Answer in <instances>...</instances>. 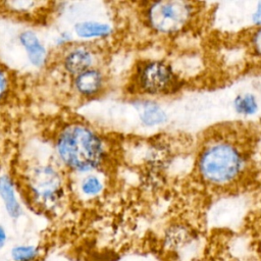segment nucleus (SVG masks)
<instances>
[{"mask_svg":"<svg viewBox=\"0 0 261 261\" xmlns=\"http://www.w3.org/2000/svg\"><path fill=\"white\" fill-rule=\"evenodd\" d=\"M249 22L253 27V29H257L261 27V1L253 3V7L251 8L249 14Z\"/></svg>","mask_w":261,"mask_h":261,"instance_id":"obj_16","label":"nucleus"},{"mask_svg":"<svg viewBox=\"0 0 261 261\" xmlns=\"http://www.w3.org/2000/svg\"><path fill=\"white\" fill-rule=\"evenodd\" d=\"M94 61L92 52L86 47H77L68 51L64 57L65 69L73 74L79 75L91 68Z\"/></svg>","mask_w":261,"mask_h":261,"instance_id":"obj_6","label":"nucleus"},{"mask_svg":"<svg viewBox=\"0 0 261 261\" xmlns=\"http://www.w3.org/2000/svg\"><path fill=\"white\" fill-rule=\"evenodd\" d=\"M247 166L245 148L226 135L215 136L201 147L196 170L200 179L212 188L224 189L236 185Z\"/></svg>","mask_w":261,"mask_h":261,"instance_id":"obj_1","label":"nucleus"},{"mask_svg":"<svg viewBox=\"0 0 261 261\" xmlns=\"http://www.w3.org/2000/svg\"><path fill=\"white\" fill-rule=\"evenodd\" d=\"M232 108L238 115L250 117L255 115L260 108L257 96L251 92L239 93L232 99Z\"/></svg>","mask_w":261,"mask_h":261,"instance_id":"obj_10","label":"nucleus"},{"mask_svg":"<svg viewBox=\"0 0 261 261\" xmlns=\"http://www.w3.org/2000/svg\"><path fill=\"white\" fill-rule=\"evenodd\" d=\"M8 88V81L6 77V74L3 72L2 69H0V100L5 95Z\"/></svg>","mask_w":261,"mask_h":261,"instance_id":"obj_17","label":"nucleus"},{"mask_svg":"<svg viewBox=\"0 0 261 261\" xmlns=\"http://www.w3.org/2000/svg\"><path fill=\"white\" fill-rule=\"evenodd\" d=\"M103 83L102 73L94 68H90L75 76L74 86L79 93L91 96L100 91Z\"/></svg>","mask_w":261,"mask_h":261,"instance_id":"obj_7","label":"nucleus"},{"mask_svg":"<svg viewBox=\"0 0 261 261\" xmlns=\"http://www.w3.org/2000/svg\"><path fill=\"white\" fill-rule=\"evenodd\" d=\"M255 242L257 249L261 255V217L258 219L255 225Z\"/></svg>","mask_w":261,"mask_h":261,"instance_id":"obj_18","label":"nucleus"},{"mask_svg":"<svg viewBox=\"0 0 261 261\" xmlns=\"http://www.w3.org/2000/svg\"><path fill=\"white\" fill-rule=\"evenodd\" d=\"M81 189L87 196H97L102 191V184L96 176H88L82 181Z\"/></svg>","mask_w":261,"mask_h":261,"instance_id":"obj_14","label":"nucleus"},{"mask_svg":"<svg viewBox=\"0 0 261 261\" xmlns=\"http://www.w3.org/2000/svg\"><path fill=\"white\" fill-rule=\"evenodd\" d=\"M249 48L252 55L261 60V27L253 29L249 36Z\"/></svg>","mask_w":261,"mask_h":261,"instance_id":"obj_15","label":"nucleus"},{"mask_svg":"<svg viewBox=\"0 0 261 261\" xmlns=\"http://www.w3.org/2000/svg\"><path fill=\"white\" fill-rule=\"evenodd\" d=\"M7 239H8V236L5 228L2 225H0V249H2L6 245Z\"/></svg>","mask_w":261,"mask_h":261,"instance_id":"obj_19","label":"nucleus"},{"mask_svg":"<svg viewBox=\"0 0 261 261\" xmlns=\"http://www.w3.org/2000/svg\"><path fill=\"white\" fill-rule=\"evenodd\" d=\"M0 196L8 215L14 219L18 218L21 214V207L16 199L13 185L6 176L0 178Z\"/></svg>","mask_w":261,"mask_h":261,"instance_id":"obj_11","label":"nucleus"},{"mask_svg":"<svg viewBox=\"0 0 261 261\" xmlns=\"http://www.w3.org/2000/svg\"><path fill=\"white\" fill-rule=\"evenodd\" d=\"M27 187L31 201L43 211H54L63 196L62 178L49 165L32 168L27 176Z\"/></svg>","mask_w":261,"mask_h":261,"instance_id":"obj_4","label":"nucleus"},{"mask_svg":"<svg viewBox=\"0 0 261 261\" xmlns=\"http://www.w3.org/2000/svg\"><path fill=\"white\" fill-rule=\"evenodd\" d=\"M19 39L28 53L30 61L36 66L43 65L46 59V50L38 37L33 32L27 31L19 36Z\"/></svg>","mask_w":261,"mask_h":261,"instance_id":"obj_8","label":"nucleus"},{"mask_svg":"<svg viewBox=\"0 0 261 261\" xmlns=\"http://www.w3.org/2000/svg\"><path fill=\"white\" fill-rule=\"evenodd\" d=\"M138 83L145 93L158 95L174 90L178 81L168 63L152 60L142 66L138 74Z\"/></svg>","mask_w":261,"mask_h":261,"instance_id":"obj_5","label":"nucleus"},{"mask_svg":"<svg viewBox=\"0 0 261 261\" xmlns=\"http://www.w3.org/2000/svg\"><path fill=\"white\" fill-rule=\"evenodd\" d=\"M56 147L64 164L80 172L98 168L105 157V149L99 136L80 123L66 126L60 133Z\"/></svg>","mask_w":261,"mask_h":261,"instance_id":"obj_2","label":"nucleus"},{"mask_svg":"<svg viewBox=\"0 0 261 261\" xmlns=\"http://www.w3.org/2000/svg\"><path fill=\"white\" fill-rule=\"evenodd\" d=\"M74 31L76 35L82 38H98L109 35L111 28L107 23L97 21H83L75 24Z\"/></svg>","mask_w":261,"mask_h":261,"instance_id":"obj_13","label":"nucleus"},{"mask_svg":"<svg viewBox=\"0 0 261 261\" xmlns=\"http://www.w3.org/2000/svg\"><path fill=\"white\" fill-rule=\"evenodd\" d=\"M198 14L197 5L193 2L171 0L152 3L147 11L150 27L162 35H175L194 23Z\"/></svg>","mask_w":261,"mask_h":261,"instance_id":"obj_3","label":"nucleus"},{"mask_svg":"<svg viewBox=\"0 0 261 261\" xmlns=\"http://www.w3.org/2000/svg\"><path fill=\"white\" fill-rule=\"evenodd\" d=\"M142 122L148 126L162 124L167 119V114L161 106L152 101H143L137 105Z\"/></svg>","mask_w":261,"mask_h":261,"instance_id":"obj_9","label":"nucleus"},{"mask_svg":"<svg viewBox=\"0 0 261 261\" xmlns=\"http://www.w3.org/2000/svg\"><path fill=\"white\" fill-rule=\"evenodd\" d=\"M11 261H40L43 257L42 249L32 244H17L9 251Z\"/></svg>","mask_w":261,"mask_h":261,"instance_id":"obj_12","label":"nucleus"}]
</instances>
